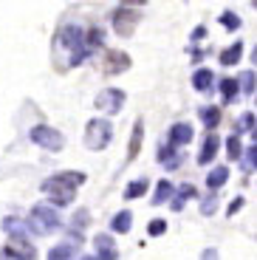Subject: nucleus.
Wrapping results in <instances>:
<instances>
[{"label": "nucleus", "mask_w": 257, "mask_h": 260, "mask_svg": "<svg viewBox=\"0 0 257 260\" xmlns=\"http://www.w3.org/2000/svg\"><path fill=\"white\" fill-rule=\"evenodd\" d=\"M79 184H85V173H59V176L45 178L40 187L51 198L54 207H68V204H74V195H77Z\"/></svg>", "instance_id": "1"}, {"label": "nucleus", "mask_w": 257, "mask_h": 260, "mask_svg": "<svg viewBox=\"0 0 257 260\" xmlns=\"http://www.w3.org/2000/svg\"><path fill=\"white\" fill-rule=\"evenodd\" d=\"M26 229H31L34 235L59 232V229H62V215H59L51 204H37V207L31 209V215H28Z\"/></svg>", "instance_id": "2"}, {"label": "nucleus", "mask_w": 257, "mask_h": 260, "mask_svg": "<svg viewBox=\"0 0 257 260\" xmlns=\"http://www.w3.org/2000/svg\"><path fill=\"white\" fill-rule=\"evenodd\" d=\"M57 46H68V51H71V65H79L88 57V46H85V37H82V28L79 26H65L62 31L57 34Z\"/></svg>", "instance_id": "3"}, {"label": "nucleus", "mask_w": 257, "mask_h": 260, "mask_svg": "<svg viewBox=\"0 0 257 260\" xmlns=\"http://www.w3.org/2000/svg\"><path fill=\"white\" fill-rule=\"evenodd\" d=\"M110 139H113V124L108 122V119H93V122H88V127H85V147L88 150H105L110 144Z\"/></svg>", "instance_id": "4"}, {"label": "nucleus", "mask_w": 257, "mask_h": 260, "mask_svg": "<svg viewBox=\"0 0 257 260\" xmlns=\"http://www.w3.org/2000/svg\"><path fill=\"white\" fill-rule=\"evenodd\" d=\"M28 139H31L34 144H40L43 150H51V153H59V150L65 147V136L59 133V130L48 127V124H37V127H31Z\"/></svg>", "instance_id": "5"}, {"label": "nucleus", "mask_w": 257, "mask_h": 260, "mask_svg": "<svg viewBox=\"0 0 257 260\" xmlns=\"http://www.w3.org/2000/svg\"><path fill=\"white\" fill-rule=\"evenodd\" d=\"M3 254L12 257V260H34V257H37V249L26 241V235H12V241L6 243Z\"/></svg>", "instance_id": "6"}, {"label": "nucleus", "mask_w": 257, "mask_h": 260, "mask_svg": "<svg viewBox=\"0 0 257 260\" xmlns=\"http://www.w3.org/2000/svg\"><path fill=\"white\" fill-rule=\"evenodd\" d=\"M139 17H142V14L136 12V9L122 6L119 12H113V28L122 34V37H130V34H133V28L139 26Z\"/></svg>", "instance_id": "7"}, {"label": "nucleus", "mask_w": 257, "mask_h": 260, "mask_svg": "<svg viewBox=\"0 0 257 260\" xmlns=\"http://www.w3.org/2000/svg\"><path fill=\"white\" fill-rule=\"evenodd\" d=\"M97 108L105 113H119L124 108V91H119V88H105L97 96Z\"/></svg>", "instance_id": "8"}, {"label": "nucleus", "mask_w": 257, "mask_h": 260, "mask_svg": "<svg viewBox=\"0 0 257 260\" xmlns=\"http://www.w3.org/2000/svg\"><path fill=\"white\" fill-rule=\"evenodd\" d=\"M130 68V57L124 51H108V57H105V74L108 77H116V74H122Z\"/></svg>", "instance_id": "9"}, {"label": "nucleus", "mask_w": 257, "mask_h": 260, "mask_svg": "<svg viewBox=\"0 0 257 260\" xmlns=\"http://www.w3.org/2000/svg\"><path fill=\"white\" fill-rule=\"evenodd\" d=\"M192 142V127L186 122H178L170 127V144H175V147H186V144Z\"/></svg>", "instance_id": "10"}, {"label": "nucleus", "mask_w": 257, "mask_h": 260, "mask_svg": "<svg viewBox=\"0 0 257 260\" xmlns=\"http://www.w3.org/2000/svg\"><path fill=\"white\" fill-rule=\"evenodd\" d=\"M97 260H116L119 252H116V243L110 241V235H97Z\"/></svg>", "instance_id": "11"}, {"label": "nucleus", "mask_w": 257, "mask_h": 260, "mask_svg": "<svg viewBox=\"0 0 257 260\" xmlns=\"http://www.w3.org/2000/svg\"><path fill=\"white\" fill-rule=\"evenodd\" d=\"M218 144H220V139L215 136V133H209V136L204 139V147H201V153H198V164H201V167H206V164L215 158V153H218Z\"/></svg>", "instance_id": "12"}, {"label": "nucleus", "mask_w": 257, "mask_h": 260, "mask_svg": "<svg viewBox=\"0 0 257 260\" xmlns=\"http://www.w3.org/2000/svg\"><path fill=\"white\" fill-rule=\"evenodd\" d=\"M158 161H164V167H170V170H175L181 164V156H178V150H175V144H161V150H158Z\"/></svg>", "instance_id": "13"}, {"label": "nucleus", "mask_w": 257, "mask_h": 260, "mask_svg": "<svg viewBox=\"0 0 257 260\" xmlns=\"http://www.w3.org/2000/svg\"><path fill=\"white\" fill-rule=\"evenodd\" d=\"M212 82H215V77H212V71H209V68H198V71L192 74V88L195 91H209V88H212Z\"/></svg>", "instance_id": "14"}, {"label": "nucleus", "mask_w": 257, "mask_h": 260, "mask_svg": "<svg viewBox=\"0 0 257 260\" xmlns=\"http://www.w3.org/2000/svg\"><path fill=\"white\" fill-rule=\"evenodd\" d=\"M77 246H79V243H74V241L59 243V246H54L51 252H48V260H74V254H77Z\"/></svg>", "instance_id": "15"}, {"label": "nucleus", "mask_w": 257, "mask_h": 260, "mask_svg": "<svg viewBox=\"0 0 257 260\" xmlns=\"http://www.w3.org/2000/svg\"><path fill=\"white\" fill-rule=\"evenodd\" d=\"M226 181H229V170L226 167H215V170L206 173V187L209 189H220Z\"/></svg>", "instance_id": "16"}, {"label": "nucleus", "mask_w": 257, "mask_h": 260, "mask_svg": "<svg viewBox=\"0 0 257 260\" xmlns=\"http://www.w3.org/2000/svg\"><path fill=\"white\" fill-rule=\"evenodd\" d=\"M130 226H133V215H130L127 209H124V212H116L113 221H110V229H113V232H119V235H127Z\"/></svg>", "instance_id": "17"}, {"label": "nucleus", "mask_w": 257, "mask_h": 260, "mask_svg": "<svg viewBox=\"0 0 257 260\" xmlns=\"http://www.w3.org/2000/svg\"><path fill=\"white\" fill-rule=\"evenodd\" d=\"M147 187H150L147 178H136V181H130L127 187H124V198H127V201H133V198H142V195L147 192Z\"/></svg>", "instance_id": "18"}, {"label": "nucleus", "mask_w": 257, "mask_h": 260, "mask_svg": "<svg viewBox=\"0 0 257 260\" xmlns=\"http://www.w3.org/2000/svg\"><path fill=\"white\" fill-rule=\"evenodd\" d=\"M142 139H144V124L136 122L133 124V136H130V147H127V158H130V161L139 156V144H142Z\"/></svg>", "instance_id": "19"}, {"label": "nucleus", "mask_w": 257, "mask_h": 260, "mask_svg": "<svg viewBox=\"0 0 257 260\" xmlns=\"http://www.w3.org/2000/svg\"><path fill=\"white\" fill-rule=\"evenodd\" d=\"M238 91H240L238 79H220V93H223V105H232V102H235V99H238Z\"/></svg>", "instance_id": "20"}, {"label": "nucleus", "mask_w": 257, "mask_h": 260, "mask_svg": "<svg viewBox=\"0 0 257 260\" xmlns=\"http://www.w3.org/2000/svg\"><path fill=\"white\" fill-rule=\"evenodd\" d=\"M173 184L170 181H158V187H155V195H153V204H164V201H170L173 198Z\"/></svg>", "instance_id": "21"}, {"label": "nucleus", "mask_w": 257, "mask_h": 260, "mask_svg": "<svg viewBox=\"0 0 257 260\" xmlns=\"http://www.w3.org/2000/svg\"><path fill=\"white\" fill-rule=\"evenodd\" d=\"M240 54H243V43H235L232 48H226V51L220 54V62H223V65H235V62H240Z\"/></svg>", "instance_id": "22"}, {"label": "nucleus", "mask_w": 257, "mask_h": 260, "mask_svg": "<svg viewBox=\"0 0 257 260\" xmlns=\"http://www.w3.org/2000/svg\"><path fill=\"white\" fill-rule=\"evenodd\" d=\"M240 156H243V173H254V167H257V147L254 144H249Z\"/></svg>", "instance_id": "23"}, {"label": "nucleus", "mask_w": 257, "mask_h": 260, "mask_svg": "<svg viewBox=\"0 0 257 260\" xmlns=\"http://www.w3.org/2000/svg\"><path fill=\"white\" fill-rule=\"evenodd\" d=\"M201 119H204L206 127H215V124L220 122V108H215V105H209V108H201Z\"/></svg>", "instance_id": "24"}, {"label": "nucleus", "mask_w": 257, "mask_h": 260, "mask_svg": "<svg viewBox=\"0 0 257 260\" xmlns=\"http://www.w3.org/2000/svg\"><path fill=\"white\" fill-rule=\"evenodd\" d=\"M3 229L9 235H26V223L20 221V218H3Z\"/></svg>", "instance_id": "25"}, {"label": "nucleus", "mask_w": 257, "mask_h": 260, "mask_svg": "<svg viewBox=\"0 0 257 260\" xmlns=\"http://www.w3.org/2000/svg\"><path fill=\"white\" fill-rule=\"evenodd\" d=\"M189 198H195V187L192 184H184V187L178 189V198H173V209H181V204L189 201Z\"/></svg>", "instance_id": "26"}, {"label": "nucleus", "mask_w": 257, "mask_h": 260, "mask_svg": "<svg viewBox=\"0 0 257 260\" xmlns=\"http://www.w3.org/2000/svg\"><path fill=\"white\" fill-rule=\"evenodd\" d=\"M240 153H243V147H240V139H238V133H235V136H229V142H226V156H229L232 161H238Z\"/></svg>", "instance_id": "27"}, {"label": "nucleus", "mask_w": 257, "mask_h": 260, "mask_svg": "<svg viewBox=\"0 0 257 260\" xmlns=\"http://www.w3.org/2000/svg\"><path fill=\"white\" fill-rule=\"evenodd\" d=\"M102 40H105L102 28H93V31L85 37V46H88V51H90V48H97V46H102Z\"/></svg>", "instance_id": "28"}, {"label": "nucleus", "mask_w": 257, "mask_h": 260, "mask_svg": "<svg viewBox=\"0 0 257 260\" xmlns=\"http://www.w3.org/2000/svg\"><path fill=\"white\" fill-rule=\"evenodd\" d=\"M254 130V113H243L238 122V133H251Z\"/></svg>", "instance_id": "29"}, {"label": "nucleus", "mask_w": 257, "mask_h": 260, "mask_svg": "<svg viewBox=\"0 0 257 260\" xmlns=\"http://www.w3.org/2000/svg\"><path fill=\"white\" fill-rule=\"evenodd\" d=\"M220 23H223L229 31H235V28H240V17L238 14H232V12H223L220 14Z\"/></svg>", "instance_id": "30"}, {"label": "nucleus", "mask_w": 257, "mask_h": 260, "mask_svg": "<svg viewBox=\"0 0 257 260\" xmlns=\"http://www.w3.org/2000/svg\"><path fill=\"white\" fill-rule=\"evenodd\" d=\"M215 209H218V195H209V198L201 201V212H204V215H212Z\"/></svg>", "instance_id": "31"}, {"label": "nucleus", "mask_w": 257, "mask_h": 260, "mask_svg": "<svg viewBox=\"0 0 257 260\" xmlns=\"http://www.w3.org/2000/svg\"><path fill=\"white\" fill-rule=\"evenodd\" d=\"M164 232H167V223L164 221H150V226H147L150 238H158V235H164Z\"/></svg>", "instance_id": "32"}, {"label": "nucleus", "mask_w": 257, "mask_h": 260, "mask_svg": "<svg viewBox=\"0 0 257 260\" xmlns=\"http://www.w3.org/2000/svg\"><path fill=\"white\" fill-rule=\"evenodd\" d=\"M240 82H243V91L251 93V91H254V71H246L243 77H240Z\"/></svg>", "instance_id": "33"}, {"label": "nucleus", "mask_w": 257, "mask_h": 260, "mask_svg": "<svg viewBox=\"0 0 257 260\" xmlns=\"http://www.w3.org/2000/svg\"><path fill=\"white\" fill-rule=\"evenodd\" d=\"M85 226H88V209H79V212H77V232L82 235ZM71 232H74V229H71Z\"/></svg>", "instance_id": "34"}, {"label": "nucleus", "mask_w": 257, "mask_h": 260, "mask_svg": "<svg viewBox=\"0 0 257 260\" xmlns=\"http://www.w3.org/2000/svg\"><path fill=\"white\" fill-rule=\"evenodd\" d=\"M201 260H220V254H218V249H204V252H201Z\"/></svg>", "instance_id": "35"}, {"label": "nucleus", "mask_w": 257, "mask_h": 260, "mask_svg": "<svg viewBox=\"0 0 257 260\" xmlns=\"http://www.w3.org/2000/svg\"><path fill=\"white\" fill-rule=\"evenodd\" d=\"M147 0H122V6H144Z\"/></svg>", "instance_id": "36"}, {"label": "nucleus", "mask_w": 257, "mask_h": 260, "mask_svg": "<svg viewBox=\"0 0 257 260\" xmlns=\"http://www.w3.org/2000/svg\"><path fill=\"white\" fill-rule=\"evenodd\" d=\"M240 207H243V198H238V201L232 204V207H229V215H232V212H238V209H240Z\"/></svg>", "instance_id": "37"}, {"label": "nucleus", "mask_w": 257, "mask_h": 260, "mask_svg": "<svg viewBox=\"0 0 257 260\" xmlns=\"http://www.w3.org/2000/svg\"><path fill=\"white\" fill-rule=\"evenodd\" d=\"M79 260H97V257H79Z\"/></svg>", "instance_id": "38"}]
</instances>
